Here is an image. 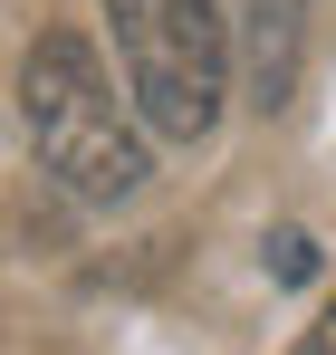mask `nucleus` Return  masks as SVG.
<instances>
[{
	"label": "nucleus",
	"instance_id": "obj_1",
	"mask_svg": "<svg viewBox=\"0 0 336 355\" xmlns=\"http://www.w3.org/2000/svg\"><path fill=\"white\" fill-rule=\"evenodd\" d=\"M19 125H29L39 164H49L77 202H135L144 173H154L135 106L106 87V67H96V49H87L77 29L29 39V58H19Z\"/></svg>",
	"mask_w": 336,
	"mask_h": 355
},
{
	"label": "nucleus",
	"instance_id": "obj_2",
	"mask_svg": "<svg viewBox=\"0 0 336 355\" xmlns=\"http://www.w3.org/2000/svg\"><path fill=\"white\" fill-rule=\"evenodd\" d=\"M115 19V58H125V96L135 116L173 135V144H202L221 125L230 96V29L212 0H106Z\"/></svg>",
	"mask_w": 336,
	"mask_h": 355
},
{
	"label": "nucleus",
	"instance_id": "obj_3",
	"mask_svg": "<svg viewBox=\"0 0 336 355\" xmlns=\"http://www.w3.org/2000/svg\"><path fill=\"white\" fill-rule=\"evenodd\" d=\"M250 19V106L260 116H279L288 96H298V58H308V29H298V0H250L240 10Z\"/></svg>",
	"mask_w": 336,
	"mask_h": 355
},
{
	"label": "nucleus",
	"instance_id": "obj_4",
	"mask_svg": "<svg viewBox=\"0 0 336 355\" xmlns=\"http://www.w3.org/2000/svg\"><path fill=\"white\" fill-rule=\"evenodd\" d=\"M288 355H336V307H317V327H308V336H298Z\"/></svg>",
	"mask_w": 336,
	"mask_h": 355
},
{
	"label": "nucleus",
	"instance_id": "obj_5",
	"mask_svg": "<svg viewBox=\"0 0 336 355\" xmlns=\"http://www.w3.org/2000/svg\"><path fill=\"white\" fill-rule=\"evenodd\" d=\"M308 269H317V250H308V240L288 231V240H279V279H308Z\"/></svg>",
	"mask_w": 336,
	"mask_h": 355
}]
</instances>
